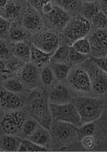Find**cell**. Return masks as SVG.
<instances>
[{"label": "cell", "mask_w": 107, "mask_h": 152, "mask_svg": "<svg viewBox=\"0 0 107 152\" xmlns=\"http://www.w3.org/2000/svg\"><path fill=\"white\" fill-rule=\"evenodd\" d=\"M28 109L32 118H34L39 125L50 130L52 117L48 96L44 91L37 90L31 93L28 98Z\"/></svg>", "instance_id": "6da1fadb"}, {"label": "cell", "mask_w": 107, "mask_h": 152, "mask_svg": "<svg viewBox=\"0 0 107 152\" xmlns=\"http://www.w3.org/2000/svg\"><path fill=\"white\" fill-rule=\"evenodd\" d=\"M73 103L79 114L82 124L96 121L103 112V103L97 98L81 96L76 99Z\"/></svg>", "instance_id": "7a4b0ae2"}, {"label": "cell", "mask_w": 107, "mask_h": 152, "mask_svg": "<svg viewBox=\"0 0 107 152\" xmlns=\"http://www.w3.org/2000/svg\"><path fill=\"white\" fill-rule=\"evenodd\" d=\"M49 108L52 120L71 124L76 127L82 125L80 117L74 103L69 102L63 104L49 103Z\"/></svg>", "instance_id": "3957f363"}, {"label": "cell", "mask_w": 107, "mask_h": 152, "mask_svg": "<svg viewBox=\"0 0 107 152\" xmlns=\"http://www.w3.org/2000/svg\"><path fill=\"white\" fill-rule=\"evenodd\" d=\"M91 22L83 17L77 15L71 18L63 30L64 37L70 42H74L79 39L87 37L91 29Z\"/></svg>", "instance_id": "277c9868"}, {"label": "cell", "mask_w": 107, "mask_h": 152, "mask_svg": "<svg viewBox=\"0 0 107 152\" xmlns=\"http://www.w3.org/2000/svg\"><path fill=\"white\" fill-rule=\"evenodd\" d=\"M25 121V114L19 110H16L5 114L0 121V126L4 134L16 135L19 131H22Z\"/></svg>", "instance_id": "5b68a950"}, {"label": "cell", "mask_w": 107, "mask_h": 152, "mask_svg": "<svg viewBox=\"0 0 107 152\" xmlns=\"http://www.w3.org/2000/svg\"><path fill=\"white\" fill-rule=\"evenodd\" d=\"M90 63L86 65V67L90 68L86 71L90 77L92 91L97 95L107 94V74L92 61Z\"/></svg>", "instance_id": "8992f818"}, {"label": "cell", "mask_w": 107, "mask_h": 152, "mask_svg": "<svg viewBox=\"0 0 107 152\" xmlns=\"http://www.w3.org/2000/svg\"><path fill=\"white\" fill-rule=\"evenodd\" d=\"M68 80L71 87L79 92L90 93L92 91L90 77L86 69L78 67L71 69Z\"/></svg>", "instance_id": "52a82bcc"}, {"label": "cell", "mask_w": 107, "mask_h": 152, "mask_svg": "<svg viewBox=\"0 0 107 152\" xmlns=\"http://www.w3.org/2000/svg\"><path fill=\"white\" fill-rule=\"evenodd\" d=\"M92 56L104 57L107 55V29H99L90 37Z\"/></svg>", "instance_id": "ba28073f"}, {"label": "cell", "mask_w": 107, "mask_h": 152, "mask_svg": "<svg viewBox=\"0 0 107 152\" xmlns=\"http://www.w3.org/2000/svg\"><path fill=\"white\" fill-rule=\"evenodd\" d=\"M76 126L69 123L52 120V126L49 131L59 142H66L76 136Z\"/></svg>", "instance_id": "9c48e42d"}, {"label": "cell", "mask_w": 107, "mask_h": 152, "mask_svg": "<svg viewBox=\"0 0 107 152\" xmlns=\"http://www.w3.org/2000/svg\"><path fill=\"white\" fill-rule=\"evenodd\" d=\"M59 38L52 31L42 32L33 40V45L49 53H53L59 47Z\"/></svg>", "instance_id": "30bf717a"}, {"label": "cell", "mask_w": 107, "mask_h": 152, "mask_svg": "<svg viewBox=\"0 0 107 152\" xmlns=\"http://www.w3.org/2000/svg\"><path fill=\"white\" fill-rule=\"evenodd\" d=\"M23 26L25 30L31 32H37L42 29L44 23L40 12L32 6L28 8L23 15Z\"/></svg>", "instance_id": "8fae6325"}, {"label": "cell", "mask_w": 107, "mask_h": 152, "mask_svg": "<svg viewBox=\"0 0 107 152\" xmlns=\"http://www.w3.org/2000/svg\"><path fill=\"white\" fill-rule=\"evenodd\" d=\"M46 15L54 26L61 29H64V27L71 19L69 12L59 6H54L52 11Z\"/></svg>", "instance_id": "7c38bea8"}, {"label": "cell", "mask_w": 107, "mask_h": 152, "mask_svg": "<svg viewBox=\"0 0 107 152\" xmlns=\"http://www.w3.org/2000/svg\"><path fill=\"white\" fill-rule=\"evenodd\" d=\"M48 99L50 104H66V103L70 102V93L65 85L59 83L50 91L48 95Z\"/></svg>", "instance_id": "4fadbf2b"}, {"label": "cell", "mask_w": 107, "mask_h": 152, "mask_svg": "<svg viewBox=\"0 0 107 152\" xmlns=\"http://www.w3.org/2000/svg\"><path fill=\"white\" fill-rule=\"evenodd\" d=\"M0 106L7 110H17L22 106V100L16 94L4 89L0 91Z\"/></svg>", "instance_id": "5bb4252c"}, {"label": "cell", "mask_w": 107, "mask_h": 152, "mask_svg": "<svg viewBox=\"0 0 107 152\" xmlns=\"http://www.w3.org/2000/svg\"><path fill=\"white\" fill-rule=\"evenodd\" d=\"M28 139L39 146L49 149L51 142V134L49 130L42 126H39L37 129L28 137Z\"/></svg>", "instance_id": "9a60e30c"}, {"label": "cell", "mask_w": 107, "mask_h": 152, "mask_svg": "<svg viewBox=\"0 0 107 152\" xmlns=\"http://www.w3.org/2000/svg\"><path fill=\"white\" fill-rule=\"evenodd\" d=\"M39 73L37 66L30 63H26L23 65L21 72V77L23 82L28 85H34L39 80Z\"/></svg>", "instance_id": "2e32d148"}, {"label": "cell", "mask_w": 107, "mask_h": 152, "mask_svg": "<svg viewBox=\"0 0 107 152\" xmlns=\"http://www.w3.org/2000/svg\"><path fill=\"white\" fill-rule=\"evenodd\" d=\"M52 53H46L40 50L36 46H32L30 47V61L37 66H42L50 61V58Z\"/></svg>", "instance_id": "e0dca14e"}, {"label": "cell", "mask_w": 107, "mask_h": 152, "mask_svg": "<svg viewBox=\"0 0 107 152\" xmlns=\"http://www.w3.org/2000/svg\"><path fill=\"white\" fill-rule=\"evenodd\" d=\"M21 141L15 135L6 134L0 141V148L6 151H18Z\"/></svg>", "instance_id": "ac0fdd59"}, {"label": "cell", "mask_w": 107, "mask_h": 152, "mask_svg": "<svg viewBox=\"0 0 107 152\" xmlns=\"http://www.w3.org/2000/svg\"><path fill=\"white\" fill-rule=\"evenodd\" d=\"M51 69L55 77L59 80H62L68 77L71 70V65L68 63H52Z\"/></svg>", "instance_id": "d6986e66"}, {"label": "cell", "mask_w": 107, "mask_h": 152, "mask_svg": "<svg viewBox=\"0 0 107 152\" xmlns=\"http://www.w3.org/2000/svg\"><path fill=\"white\" fill-rule=\"evenodd\" d=\"M69 50V46L68 45L59 46L51 56L50 62H52V63H67Z\"/></svg>", "instance_id": "ffe728a7"}, {"label": "cell", "mask_w": 107, "mask_h": 152, "mask_svg": "<svg viewBox=\"0 0 107 152\" xmlns=\"http://www.w3.org/2000/svg\"><path fill=\"white\" fill-rule=\"evenodd\" d=\"M2 87L4 89H6V91L15 93V94L23 92L25 89V85L22 81L17 79H14V78L8 79L4 81L2 83Z\"/></svg>", "instance_id": "44dd1931"}, {"label": "cell", "mask_w": 107, "mask_h": 152, "mask_svg": "<svg viewBox=\"0 0 107 152\" xmlns=\"http://www.w3.org/2000/svg\"><path fill=\"white\" fill-rule=\"evenodd\" d=\"M72 47L84 55H90L91 54V43L89 39L86 37L79 39L73 42Z\"/></svg>", "instance_id": "7402d4cb"}, {"label": "cell", "mask_w": 107, "mask_h": 152, "mask_svg": "<svg viewBox=\"0 0 107 152\" xmlns=\"http://www.w3.org/2000/svg\"><path fill=\"white\" fill-rule=\"evenodd\" d=\"M49 149L35 144L29 139H22L20 145L18 148V151H47Z\"/></svg>", "instance_id": "603a6c76"}, {"label": "cell", "mask_w": 107, "mask_h": 152, "mask_svg": "<svg viewBox=\"0 0 107 152\" xmlns=\"http://www.w3.org/2000/svg\"><path fill=\"white\" fill-rule=\"evenodd\" d=\"M100 3L96 2H83V13L82 16L91 21L93 16L99 10H100Z\"/></svg>", "instance_id": "cb8c5ba5"}, {"label": "cell", "mask_w": 107, "mask_h": 152, "mask_svg": "<svg viewBox=\"0 0 107 152\" xmlns=\"http://www.w3.org/2000/svg\"><path fill=\"white\" fill-rule=\"evenodd\" d=\"M90 58V55H84L69 46V55H68V62L73 64H80L85 63Z\"/></svg>", "instance_id": "d4e9b609"}, {"label": "cell", "mask_w": 107, "mask_h": 152, "mask_svg": "<svg viewBox=\"0 0 107 152\" xmlns=\"http://www.w3.org/2000/svg\"><path fill=\"white\" fill-rule=\"evenodd\" d=\"M77 136L81 137V138L85 136L94 135L96 131V124L93 122H89L82 124L79 127H76Z\"/></svg>", "instance_id": "484cf974"}, {"label": "cell", "mask_w": 107, "mask_h": 152, "mask_svg": "<svg viewBox=\"0 0 107 152\" xmlns=\"http://www.w3.org/2000/svg\"><path fill=\"white\" fill-rule=\"evenodd\" d=\"M30 47L31 46L24 41L15 42L14 53L15 56L21 59H29L30 57Z\"/></svg>", "instance_id": "4316f807"}, {"label": "cell", "mask_w": 107, "mask_h": 152, "mask_svg": "<svg viewBox=\"0 0 107 152\" xmlns=\"http://www.w3.org/2000/svg\"><path fill=\"white\" fill-rule=\"evenodd\" d=\"M19 10H20V7L16 5L13 1H8L6 7L4 8L3 10V15H5V18L9 20H12V19H16L19 15Z\"/></svg>", "instance_id": "83f0119b"}, {"label": "cell", "mask_w": 107, "mask_h": 152, "mask_svg": "<svg viewBox=\"0 0 107 152\" xmlns=\"http://www.w3.org/2000/svg\"><path fill=\"white\" fill-rule=\"evenodd\" d=\"M9 38L12 42H22L26 38L27 33L25 29H23L22 27L16 26H11L9 33Z\"/></svg>", "instance_id": "f1b7e54d"}, {"label": "cell", "mask_w": 107, "mask_h": 152, "mask_svg": "<svg viewBox=\"0 0 107 152\" xmlns=\"http://www.w3.org/2000/svg\"><path fill=\"white\" fill-rule=\"evenodd\" d=\"M92 24L99 29L107 28V15L103 10H99L91 20Z\"/></svg>", "instance_id": "f546056e"}, {"label": "cell", "mask_w": 107, "mask_h": 152, "mask_svg": "<svg viewBox=\"0 0 107 152\" xmlns=\"http://www.w3.org/2000/svg\"><path fill=\"white\" fill-rule=\"evenodd\" d=\"M40 126L38 124V122L34 119V118H29V119H25V121L23 123V127H22V131L25 135L26 137H29V135L34 132L37 129V127Z\"/></svg>", "instance_id": "4dcf8cb0"}, {"label": "cell", "mask_w": 107, "mask_h": 152, "mask_svg": "<svg viewBox=\"0 0 107 152\" xmlns=\"http://www.w3.org/2000/svg\"><path fill=\"white\" fill-rule=\"evenodd\" d=\"M54 73L52 72V69L49 66H45L42 69L40 74V79L42 83L45 86H49L52 84L53 81Z\"/></svg>", "instance_id": "1f68e13d"}, {"label": "cell", "mask_w": 107, "mask_h": 152, "mask_svg": "<svg viewBox=\"0 0 107 152\" xmlns=\"http://www.w3.org/2000/svg\"><path fill=\"white\" fill-rule=\"evenodd\" d=\"M56 2L67 12H73L77 10L79 0H56Z\"/></svg>", "instance_id": "d6a6232c"}, {"label": "cell", "mask_w": 107, "mask_h": 152, "mask_svg": "<svg viewBox=\"0 0 107 152\" xmlns=\"http://www.w3.org/2000/svg\"><path fill=\"white\" fill-rule=\"evenodd\" d=\"M11 23L9 19L3 16H0V37H4L9 33Z\"/></svg>", "instance_id": "836d02e7"}, {"label": "cell", "mask_w": 107, "mask_h": 152, "mask_svg": "<svg viewBox=\"0 0 107 152\" xmlns=\"http://www.w3.org/2000/svg\"><path fill=\"white\" fill-rule=\"evenodd\" d=\"M90 61H92L94 64H96L98 67L105 72L107 74V57H96V56H90Z\"/></svg>", "instance_id": "e575fe53"}, {"label": "cell", "mask_w": 107, "mask_h": 152, "mask_svg": "<svg viewBox=\"0 0 107 152\" xmlns=\"http://www.w3.org/2000/svg\"><path fill=\"white\" fill-rule=\"evenodd\" d=\"M81 144L85 149L91 150V149H93L96 146V140H95L93 135L85 136V137H82Z\"/></svg>", "instance_id": "d590c367"}, {"label": "cell", "mask_w": 107, "mask_h": 152, "mask_svg": "<svg viewBox=\"0 0 107 152\" xmlns=\"http://www.w3.org/2000/svg\"><path fill=\"white\" fill-rule=\"evenodd\" d=\"M9 50L7 47L6 42L0 38V59L6 58L9 56Z\"/></svg>", "instance_id": "8d00e7d4"}, {"label": "cell", "mask_w": 107, "mask_h": 152, "mask_svg": "<svg viewBox=\"0 0 107 152\" xmlns=\"http://www.w3.org/2000/svg\"><path fill=\"white\" fill-rule=\"evenodd\" d=\"M28 2L32 7L38 10L39 12H41L42 6L46 2H50V0H28Z\"/></svg>", "instance_id": "74e56055"}, {"label": "cell", "mask_w": 107, "mask_h": 152, "mask_svg": "<svg viewBox=\"0 0 107 152\" xmlns=\"http://www.w3.org/2000/svg\"><path fill=\"white\" fill-rule=\"evenodd\" d=\"M52 8H53V6H52V4L51 2H48L45 3L42 7V10H41V12L43 14H49L50 12L52 11Z\"/></svg>", "instance_id": "f35d334b"}, {"label": "cell", "mask_w": 107, "mask_h": 152, "mask_svg": "<svg viewBox=\"0 0 107 152\" xmlns=\"http://www.w3.org/2000/svg\"><path fill=\"white\" fill-rule=\"evenodd\" d=\"M6 72H7V66L6 63L2 59H0V74H3Z\"/></svg>", "instance_id": "ab89813d"}, {"label": "cell", "mask_w": 107, "mask_h": 152, "mask_svg": "<svg viewBox=\"0 0 107 152\" xmlns=\"http://www.w3.org/2000/svg\"><path fill=\"white\" fill-rule=\"evenodd\" d=\"M8 2V0H0V7L4 10V8L6 7V4Z\"/></svg>", "instance_id": "60d3db41"}, {"label": "cell", "mask_w": 107, "mask_h": 152, "mask_svg": "<svg viewBox=\"0 0 107 152\" xmlns=\"http://www.w3.org/2000/svg\"><path fill=\"white\" fill-rule=\"evenodd\" d=\"M100 2H101L102 6L107 8V0H100Z\"/></svg>", "instance_id": "b9f144b4"}, {"label": "cell", "mask_w": 107, "mask_h": 152, "mask_svg": "<svg viewBox=\"0 0 107 152\" xmlns=\"http://www.w3.org/2000/svg\"><path fill=\"white\" fill-rule=\"evenodd\" d=\"M83 2H96L97 0H82Z\"/></svg>", "instance_id": "7bdbcfd3"}, {"label": "cell", "mask_w": 107, "mask_h": 152, "mask_svg": "<svg viewBox=\"0 0 107 152\" xmlns=\"http://www.w3.org/2000/svg\"><path fill=\"white\" fill-rule=\"evenodd\" d=\"M2 15H3V10L0 7V16H1V15L2 16Z\"/></svg>", "instance_id": "ee69618b"}, {"label": "cell", "mask_w": 107, "mask_h": 152, "mask_svg": "<svg viewBox=\"0 0 107 152\" xmlns=\"http://www.w3.org/2000/svg\"><path fill=\"white\" fill-rule=\"evenodd\" d=\"M8 1H14V0H8Z\"/></svg>", "instance_id": "f6af8a7d"}, {"label": "cell", "mask_w": 107, "mask_h": 152, "mask_svg": "<svg viewBox=\"0 0 107 152\" xmlns=\"http://www.w3.org/2000/svg\"><path fill=\"white\" fill-rule=\"evenodd\" d=\"M106 57H107V55H106Z\"/></svg>", "instance_id": "bcb514c9"}]
</instances>
